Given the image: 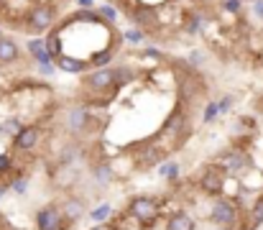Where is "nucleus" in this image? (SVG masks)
I'll return each instance as SVG.
<instances>
[{"instance_id":"nucleus-1","label":"nucleus","mask_w":263,"mask_h":230,"mask_svg":"<svg viewBox=\"0 0 263 230\" xmlns=\"http://www.w3.org/2000/svg\"><path fill=\"white\" fill-rule=\"evenodd\" d=\"M54 21H57V8L41 3V5H36V8H31V10L26 13L23 28H28V31H33V33H44L46 28L54 26Z\"/></svg>"},{"instance_id":"nucleus-2","label":"nucleus","mask_w":263,"mask_h":230,"mask_svg":"<svg viewBox=\"0 0 263 230\" xmlns=\"http://www.w3.org/2000/svg\"><path fill=\"white\" fill-rule=\"evenodd\" d=\"M156 213H159V202H156L154 197H136V200L128 205V215H133V218L141 220V223L156 220Z\"/></svg>"},{"instance_id":"nucleus-3","label":"nucleus","mask_w":263,"mask_h":230,"mask_svg":"<svg viewBox=\"0 0 263 230\" xmlns=\"http://www.w3.org/2000/svg\"><path fill=\"white\" fill-rule=\"evenodd\" d=\"M210 218L212 223L217 225H225V228H233L238 223V207L230 202V200H215L212 210H210Z\"/></svg>"},{"instance_id":"nucleus-4","label":"nucleus","mask_w":263,"mask_h":230,"mask_svg":"<svg viewBox=\"0 0 263 230\" xmlns=\"http://www.w3.org/2000/svg\"><path fill=\"white\" fill-rule=\"evenodd\" d=\"M85 87L92 92H107V90H115L118 87V79H115V69H105L100 67L97 72L85 77Z\"/></svg>"},{"instance_id":"nucleus-5","label":"nucleus","mask_w":263,"mask_h":230,"mask_svg":"<svg viewBox=\"0 0 263 230\" xmlns=\"http://www.w3.org/2000/svg\"><path fill=\"white\" fill-rule=\"evenodd\" d=\"M199 184H202V189L207 194H215L217 197L222 192V187H225V169L222 166H207L204 174H202V179H199Z\"/></svg>"},{"instance_id":"nucleus-6","label":"nucleus","mask_w":263,"mask_h":230,"mask_svg":"<svg viewBox=\"0 0 263 230\" xmlns=\"http://www.w3.org/2000/svg\"><path fill=\"white\" fill-rule=\"evenodd\" d=\"M39 138H41V128H39V126H23V128L13 136V146H15L18 151H31V149L39 144Z\"/></svg>"},{"instance_id":"nucleus-7","label":"nucleus","mask_w":263,"mask_h":230,"mask_svg":"<svg viewBox=\"0 0 263 230\" xmlns=\"http://www.w3.org/2000/svg\"><path fill=\"white\" fill-rule=\"evenodd\" d=\"M36 225H39V230H62L64 228V218H62V213L54 205H49V207L39 210Z\"/></svg>"},{"instance_id":"nucleus-8","label":"nucleus","mask_w":263,"mask_h":230,"mask_svg":"<svg viewBox=\"0 0 263 230\" xmlns=\"http://www.w3.org/2000/svg\"><path fill=\"white\" fill-rule=\"evenodd\" d=\"M248 166H251V158H248V153L246 151L233 149V151L225 153V161H222V169H225V171L238 174V171H243V169H248Z\"/></svg>"},{"instance_id":"nucleus-9","label":"nucleus","mask_w":263,"mask_h":230,"mask_svg":"<svg viewBox=\"0 0 263 230\" xmlns=\"http://www.w3.org/2000/svg\"><path fill=\"white\" fill-rule=\"evenodd\" d=\"M130 18L141 26V28H156L159 26V18H156V10L151 8V5H138V8H133L130 10Z\"/></svg>"},{"instance_id":"nucleus-10","label":"nucleus","mask_w":263,"mask_h":230,"mask_svg":"<svg viewBox=\"0 0 263 230\" xmlns=\"http://www.w3.org/2000/svg\"><path fill=\"white\" fill-rule=\"evenodd\" d=\"M57 67H59V69H64V72L80 75V72H87L92 64H89L87 59H77V57H69V54L64 51V54H59V57H57Z\"/></svg>"},{"instance_id":"nucleus-11","label":"nucleus","mask_w":263,"mask_h":230,"mask_svg":"<svg viewBox=\"0 0 263 230\" xmlns=\"http://www.w3.org/2000/svg\"><path fill=\"white\" fill-rule=\"evenodd\" d=\"M26 49L31 51V57H33L39 64H49V62L54 59V54H51V49H49L46 39H31V41L26 44Z\"/></svg>"},{"instance_id":"nucleus-12","label":"nucleus","mask_w":263,"mask_h":230,"mask_svg":"<svg viewBox=\"0 0 263 230\" xmlns=\"http://www.w3.org/2000/svg\"><path fill=\"white\" fill-rule=\"evenodd\" d=\"M184 128H186V113H184L181 108H174V113H172V115L166 118V123H164V133H169V136H181Z\"/></svg>"},{"instance_id":"nucleus-13","label":"nucleus","mask_w":263,"mask_h":230,"mask_svg":"<svg viewBox=\"0 0 263 230\" xmlns=\"http://www.w3.org/2000/svg\"><path fill=\"white\" fill-rule=\"evenodd\" d=\"M87 120H89L87 108H74V110L67 113V128H69L72 133H82V131L87 128Z\"/></svg>"},{"instance_id":"nucleus-14","label":"nucleus","mask_w":263,"mask_h":230,"mask_svg":"<svg viewBox=\"0 0 263 230\" xmlns=\"http://www.w3.org/2000/svg\"><path fill=\"white\" fill-rule=\"evenodd\" d=\"M18 57H21V51H18V44H15L13 39L3 36V39H0V62H3V64H13Z\"/></svg>"},{"instance_id":"nucleus-15","label":"nucleus","mask_w":263,"mask_h":230,"mask_svg":"<svg viewBox=\"0 0 263 230\" xmlns=\"http://www.w3.org/2000/svg\"><path fill=\"white\" fill-rule=\"evenodd\" d=\"M85 215V205L77 200V197H67L64 200V218L69 220V223H74V220H80Z\"/></svg>"},{"instance_id":"nucleus-16","label":"nucleus","mask_w":263,"mask_h":230,"mask_svg":"<svg viewBox=\"0 0 263 230\" xmlns=\"http://www.w3.org/2000/svg\"><path fill=\"white\" fill-rule=\"evenodd\" d=\"M159 156H161V153H159V149H156V146L143 144V151L138 153L136 158H138V164H141L143 169H151V166H156V164H159Z\"/></svg>"},{"instance_id":"nucleus-17","label":"nucleus","mask_w":263,"mask_h":230,"mask_svg":"<svg viewBox=\"0 0 263 230\" xmlns=\"http://www.w3.org/2000/svg\"><path fill=\"white\" fill-rule=\"evenodd\" d=\"M166 228L169 230H194V220H192V215H186V213H176V215L169 218Z\"/></svg>"},{"instance_id":"nucleus-18","label":"nucleus","mask_w":263,"mask_h":230,"mask_svg":"<svg viewBox=\"0 0 263 230\" xmlns=\"http://www.w3.org/2000/svg\"><path fill=\"white\" fill-rule=\"evenodd\" d=\"M261 223H263V197H258L256 205H253V210H251V220H248L246 230H256Z\"/></svg>"},{"instance_id":"nucleus-19","label":"nucleus","mask_w":263,"mask_h":230,"mask_svg":"<svg viewBox=\"0 0 263 230\" xmlns=\"http://www.w3.org/2000/svg\"><path fill=\"white\" fill-rule=\"evenodd\" d=\"M95 176H97L100 184H110L112 182V169L107 164H100V166H95Z\"/></svg>"},{"instance_id":"nucleus-20","label":"nucleus","mask_w":263,"mask_h":230,"mask_svg":"<svg viewBox=\"0 0 263 230\" xmlns=\"http://www.w3.org/2000/svg\"><path fill=\"white\" fill-rule=\"evenodd\" d=\"M110 62H112V49H105V51H100V54H95V57L89 59L92 67H105V64H110Z\"/></svg>"},{"instance_id":"nucleus-21","label":"nucleus","mask_w":263,"mask_h":230,"mask_svg":"<svg viewBox=\"0 0 263 230\" xmlns=\"http://www.w3.org/2000/svg\"><path fill=\"white\" fill-rule=\"evenodd\" d=\"M143 36H146V33H143V28H128V31L123 33V39H125L128 44H141V41H143Z\"/></svg>"},{"instance_id":"nucleus-22","label":"nucleus","mask_w":263,"mask_h":230,"mask_svg":"<svg viewBox=\"0 0 263 230\" xmlns=\"http://www.w3.org/2000/svg\"><path fill=\"white\" fill-rule=\"evenodd\" d=\"M97 10H100V15H102L105 21L115 23V18H118V10H115V5H107V3H105V5H100Z\"/></svg>"},{"instance_id":"nucleus-23","label":"nucleus","mask_w":263,"mask_h":230,"mask_svg":"<svg viewBox=\"0 0 263 230\" xmlns=\"http://www.w3.org/2000/svg\"><path fill=\"white\" fill-rule=\"evenodd\" d=\"M199 28H202V15H199V13H192L189 21H186V31H189V33H197Z\"/></svg>"},{"instance_id":"nucleus-24","label":"nucleus","mask_w":263,"mask_h":230,"mask_svg":"<svg viewBox=\"0 0 263 230\" xmlns=\"http://www.w3.org/2000/svg\"><path fill=\"white\" fill-rule=\"evenodd\" d=\"M110 215H112V207H110V205H100L97 210H92L89 218H92V220H105V218H110Z\"/></svg>"},{"instance_id":"nucleus-25","label":"nucleus","mask_w":263,"mask_h":230,"mask_svg":"<svg viewBox=\"0 0 263 230\" xmlns=\"http://www.w3.org/2000/svg\"><path fill=\"white\" fill-rule=\"evenodd\" d=\"M217 113H220V102H210L204 108V123H212L217 118Z\"/></svg>"},{"instance_id":"nucleus-26","label":"nucleus","mask_w":263,"mask_h":230,"mask_svg":"<svg viewBox=\"0 0 263 230\" xmlns=\"http://www.w3.org/2000/svg\"><path fill=\"white\" fill-rule=\"evenodd\" d=\"M161 176H169V179H176V174H179V164H174V161H169V164H164L161 169Z\"/></svg>"},{"instance_id":"nucleus-27","label":"nucleus","mask_w":263,"mask_h":230,"mask_svg":"<svg viewBox=\"0 0 263 230\" xmlns=\"http://www.w3.org/2000/svg\"><path fill=\"white\" fill-rule=\"evenodd\" d=\"M80 153L77 146H67L64 151H62V164H74V156Z\"/></svg>"},{"instance_id":"nucleus-28","label":"nucleus","mask_w":263,"mask_h":230,"mask_svg":"<svg viewBox=\"0 0 263 230\" xmlns=\"http://www.w3.org/2000/svg\"><path fill=\"white\" fill-rule=\"evenodd\" d=\"M3 128H5L8 133H13V136H15V133H18V131H21L23 126H21L18 120H8V123H3Z\"/></svg>"},{"instance_id":"nucleus-29","label":"nucleus","mask_w":263,"mask_h":230,"mask_svg":"<svg viewBox=\"0 0 263 230\" xmlns=\"http://www.w3.org/2000/svg\"><path fill=\"white\" fill-rule=\"evenodd\" d=\"M13 189H15V192H18V194H23V192H26V189H28V182H26V179H23V176H18V179H15V182H13Z\"/></svg>"},{"instance_id":"nucleus-30","label":"nucleus","mask_w":263,"mask_h":230,"mask_svg":"<svg viewBox=\"0 0 263 230\" xmlns=\"http://www.w3.org/2000/svg\"><path fill=\"white\" fill-rule=\"evenodd\" d=\"M230 108H233V97H230V95H225V97L220 100V113H228Z\"/></svg>"},{"instance_id":"nucleus-31","label":"nucleus","mask_w":263,"mask_h":230,"mask_svg":"<svg viewBox=\"0 0 263 230\" xmlns=\"http://www.w3.org/2000/svg\"><path fill=\"white\" fill-rule=\"evenodd\" d=\"M225 10L238 13V10H240V0H225Z\"/></svg>"},{"instance_id":"nucleus-32","label":"nucleus","mask_w":263,"mask_h":230,"mask_svg":"<svg viewBox=\"0 0 263 230\" xmlns=\"http://www.w3.org/2000/svg\"><path fill=\"white\" fill-rule=\"evenodd\" d=\"M189 64L199 67V64H202V51H192V54H189Z\"/></svg>"},{"instance_id":"nucleus-33","label":"nucleus","mask_w":263,"mask_h":230,"mask_svg":"<svg viewBox=\"0 0 263 230\" xmlns=\"http://www.w3.org/2000/svg\"><path fill=\"white\" fill-rule=\"evenodd\" d=\"M39 69H41V75H54V69H57V67L49 62V64H39Z\"/></svg>"},{"instance_id":"nucleus-34","label":"nucleus","mask_w":263,"mask_h":230,"mask_svg":"<svg viewBox=\"0 0 263 230\" xmlns=\"http://www.w3.org/2000/svg\"><path fill=\"white\" fill-rule=\"evenodd\" d=\"M8 166H10V156H8V153H3V156H0V171H5Z\"/></svg>"},{"instance_id":"nucleus-35","label":"nucleus","mask_w":263,"mask_h":230,"mask_svg":"<svg viewBox=\"0 0 263 230\" xmlns=\"http://www.w3.org/2000/svg\"><path fill=\"white\" fill-rule=\"evenodd\" d=\"M253 13H256L258 18H263V0H256V5H253Z\"/></svg>"},{"instance_id":"nucleus-36","label":"nucleus","mask_w":263,"mask_h":230,"mask_svg":"<svg viewBox=\"0 0 263 230\" xmlns=\"http://www.w3.org/2000/svg\"><path fill=\"white\" fill-rule=\"evenodd\" d=\"M92 230H115V225H107V223H100V225H95Z\"/></svg>"},{"instance_id":"nucleus-37","label":"nucleus","mask_w":263,"mask_h":230,"mask_svg":"<svg viewBox=\"0 0 263 230\" xmlns=\"http://www.w3.org/2000/svg\"><path fill=\"white\" fill-rule=\"evenodd\" d=\"M92 3H95V0H80V5H82V8H92Z\"/></svg>"},{"instance_id":"nucleus-38","label":"nucleus","mask_w":263,"mask_h":230,"mask_svg":"<svg viewBox=\"0 0 263 230\" xmlns=\"http://www.w3.org/2000/svg\"><path fill=\"white\" fill-rule=\"evenodd\" d=\"M217 230H230V228H225V225H220V228H217Z\"/></svg>"},{"instance_id":"nucleus-39","label":"nucleus","mask_w":263,"mask_h":230,"mask_svg":"<svg viewBox=\"0 0 263 230\" xmlns=\"http://www.w3.org/2000/svg\"><path fill=\"white\" fill-rule=\"evenodd\" d=\"M0 39H3V33H0Z\"/></svg>"},{"instance_id":"nucleus-40","label":"nucleus","mask_w":263,"mask_h":230,"mask_svg":"<svg viewBox=\"0 0 263 230\" xmlns=\"http://www.w3.org/2000/svg\"><path fill=\"white\" fill-rule=\"evenodd\" d=\"M243 230H246V228H243Z\"/></svg>"}]
</instances>
